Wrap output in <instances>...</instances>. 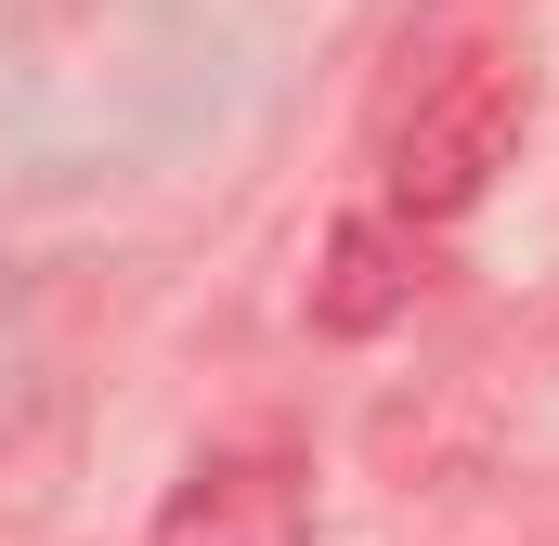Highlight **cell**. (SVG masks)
<instances>
[{"instance_id":"obj_1","label":"cell","mask_w":559,"mask_h":546,"mask_svg":"<svg viewBox=\"0 0 559 546\" xmlns=\"http://www.w3.org/2000/svg\"><path fill=\"white\" fill-rule=\"evenodd\" d=\"M521 105H534L521 39H455V52L417 79V105L391 118V156H378L391 222H455V209H481L495 169L521 156Z\"/></svg>"},{"instance_id":"obj_2","label":"cell","mask_w":559,"mask_h":546,"mask_svg":"<svg viewBox=\"0 0 559 546\" xmlns=\"http://www.w3.org/2000/svg\"><path fill=\"white\" fill-rule=\"evenodd\" d=\"M417 273H429V261H417V222L352 209V222H325L299 312H312V339H378V325H404V312H417Z\"/></svg>"}]
</instances>
